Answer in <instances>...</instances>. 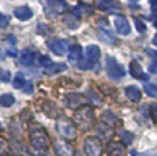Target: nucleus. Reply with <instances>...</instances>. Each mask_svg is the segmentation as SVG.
Wrapping results in <instances>:
<instances>
[{
  "instance_id": "0eeeda50",
  "label": "nucleus",
  "mask_w": 157,
  "mask_h": 156,
  "mask_svg": "<svg viewBox=\"0 0 157 156\" xmlns=\"http://www.w3.org/2000/svg\"><path fill=\"white\" fill-rule=\"evenodd\" d=\"M48 48L52 51L55 55L63 56L68 52V41L63 40V38H53L48 43Z\"/></svg>"
},
{
  "instance_id": "6ab92c4d",
  "label": "nucleus",
  "mask_w": 157,
  "mask_h": 156,
  "mask_svg": "<svg viewBox=\"0 0 157 156\" xmlns=\"http://www.w3.org/2000/svg\"><path fill=\"white\" fill-rule=\"evenodd\" d=\"M101 119L105 122L107 125H117L119 123V119H117V116L115 115V114H112L111 111H105L104 114H102V116H101Z\"/></svg>"
},
{
  "instance_id": "6e6552de",
  "label": "nucleus",
  "mask_w": 157,
  "mask_h": 156,
  "mask_svg": "<svg viewBox=\"0 0 157 156\" xmlns=\"http://www.w3.org/2000/svg\"><path fill=\"white\" fill-rule=\"evenodd\" d=\"M115 28H116L117 33L122 36H128L131 33V26H130L128 21L122 15L115 18Z\"/></svg>"
},
{
  "instance_id": "f3484780",
  "label": "nucleus",
  "mask_w": 157,
  "mask_h": 156,
  "mask_svg": "<svg viewBox=\"0 0 157 156\" xmlns=\"http://www.w3.org/2000/svg\"><path fill=\"white\" fill-rule=\"evenodd\" d=\"M130 73L137 80H147V76L142 71L141 66L137 62H131V64H130Z\"/></svg>"
},
{
  "instance_id": "2f4dec72",
  "label": "nucleus",
  "mask_w": 157,
  "mask_h": 156,
  "mask_svg": "<svg viewBox=\"0 0 157 156\" xmlns=\"http://www.w3.org/2000/svg\"><path fill=\"white\" fill-rule=\"evenodd\" d=\"M6 156H8V155H6Z\"/></svg>"
},
{
  "instance_id": "9d476101",
  "label": "nucleus",
  "mask_w": 157,
  "mask_h": 156,
  "mask_svg": "<svg viewBox=\"0 0 157 156\" xmlns=\"http://www.w3.org/2000/svg\"><path fill=\"white\" fill-rule=\"evenodd\" d=\"M97 36L102 43H105V44H113L115 43V36L108 26H98Z\"/></svg>"
},
{
  "instance_id": "dca6fc26",
  "label": "nucleus",
  "mask_w": 157,
  "mask_h": 156,
  "mask_svg": "<svg viewBox=\"0 0 157 156\" xmlns=\"http://www.w3.org/2000/svg\"><path fill=\"white\" fill-rule=\"evenodd\" d=\"M126 96L134 103H138L141 100V91L135 85H130L126 88Z\"/></svg>"
},
{
  "instance_id": "ddd939ff",
  "label": "nucleus",
  "mask_w": 157,
  "mask_h": 156,
  "mask_svg": "<svg viewBox=\"0 0 157 156\" xmlns=\"http://www.w3.org/2000/svg\"><path fill=\"white\" fill-rule=\"evenodd\" d=\"M107 151L109 156H126V148L120 142H109Z\"/></svg>"
},
{
  "instance_id": "f8f14e48",
  "label": "nucleus",
  "mask_w": 157,
  "mask_h": 156,
  "mask_svg": "<svg viewBox=\"0 0 157 156\" xmlns=\"http://www.w3.org/2000/svg\"><path fill=\"white\" fill-rule=\"evenodd\" d=\"M82 58H83L82 48L79 45H74L68 52V62L72 63V64H79Z\"/></svg>"
},
{
  "instance_id": "a211bd4d",
  "label": "nucleus",
  "mask_w": 157,
  "mask_h": 156,
  "mask_svg": "<svg viewBox=\"0 0 157 156\" xmlns=\"http://www.w3.org/2000/svg\"><path fill=\"white\" fill-rule=\"evenodd\" d=\"M66 68H67V66L63 64V63H51V64L45 68V73L51 76V74H57V73H60V71H64Z\"/></svg>"
},
{
  "instance_id": "4468645a",
  "label": "nucleus",
  "mask_w": 157,
  "mask_h": 156,
  "mask_svg": "<svg viewBox=\"0 0 157 156\" xmlns=\"http://www.w3.org/2000/svg\"><path fill=\"white\" fill-rule=\"evenodd\" d=\"M19 60L26 66H32L33 63L36 62V53L33 52L32 49H22L19 52Z\"/></svg>"
},
{
  "instance_id": "f257e3e1",
  "label": "nucleus",
  "mask_w": 157,
  "mask_h": 156,
  "mask_svg": "<svg viewBox=\"0 0 157 156\" xmlns=\"http://www.w3.org/2000/svg\"><path fill=\"white\" fill-rule=\"evenodd\" d=\"M74 122L82 130H89L94 122V114L90 107H81L74 112Z\"/></svg>"
},
{
  "instance_id": "c756f323",
  "label": "nucleus",
  "mask_w": 157,
  "mask_h": 156,
  "mask_svg": "<svg viewBox=\"0 0 157 156\" xmlns=\"http://www.w3.org/2000/svg\"><path fill=\"white\" fill-rule=\"evenodd\" d=\"M150 108H152V110H150V114H152V118L155 119V121H157V106L155 104V106H152Z\"/></svg>"
},
{
  "instance_id": "423d86ee",
  "label": "nucleus",
  "mask_w": 157,
  "mask_h": 156,
  "mask_svg": "<svg viewBox=\"0 0 157 156\" xmlns=\"http://www.w3.org/2000/svg\"><path fill=\"white\" fill-rule=\"evenodd\" d=\"M83 148H85L86 156H100L102 151L101 141L97 137H87L83 144Z\"/></svg>"
},
{
  "instance_id": "f03ea898",
  "label": "nucleus",
  "mask_w": 157,
  "mask_h": 156,
  "mask_svg": "<svg viewBox=\"0 0 157 156\" xmlns=\"http://www.w3.org/2000/svg\"><path fill=\"white\" fill-rule=\"evenodd\" d=\"M29 137H30V142L38 151H44L49 146V138L48 134L45 133V130L40 126H32L29 131Z\"/></svg>"
},
{
  "instance_id": "7ed1b4c3",
  "label": "nucleus",
  "mask_w": 157,
  "mask_h": 156,
  "mask_svg": "<svg viewBox=\"0 0 157 156\" xmlns=\"http://www.w3.org/2000/svg\"><path fill=\"white\" fill-rule=\"evenodd\" d=\"M83 55L85 56L82 58V60H81V63L78 66H79L81 70H90V68H93V66L98 62L101 51L97 45H87L85 48V53H83Z\"/></svg>"
},
{
  "instance_id": "412c9836",
  "label": "nucleus",
  "mask_w": 157,
  "mask_h": 156,
  "mask_svg": "<svg viewBox=\"0 0 157 156\" xmlns=\"http://www.w3.org/2000/svg\"><path fill=\"white\" fill-rule=\"evenodd\" d=\"M26 80H25V76H23V73H17V76L14 78V86L18 89H22L23 86H26Z\"/></svg>"
},
{
  "instance_id": "39448f33",
  "label": "nucleus",
  "mask_w": 157,
  "mask_h": 156,
  "mask_svg": "<svg viewBox=\"0 0 157 156\" xmlns=\"http://www.w3.org/2000/svg\"><path fill=\"white\" fill-rule=\"evenodd\" d=\"M107 73L112 80H122L124 77V68L116 62V59L112 56L107 58Z\"/></svg>"
},
{
  "instance_id": "393cba45",
  "label": "nucleus",
  "mask_w": 157,
  "mask_h": 156,
  "mask_svg": "<svg viewBox=\"0 0 157 156\" xmlns=\"http://www.w3.org/2000/svg\"><path fill=\"white\" fill-rule=\"evenodd\" d=\"M8 23H10V18L6 17L4 14L0 13V29H2V28H6V26H8Z\"/></svg>"
},
{
  "instance_id": "7c9ffc66",
  "label": "nucleus",
  "mask_w": 157,
  "mask_h": 156,
  "mask_svg": "<svg viewBox=\"0 0 157 156\" xmlns=\"http://www.w3.org/2000/svg\"><path fill=\"white\" fill-rule=\"evenodd\" d=\"M2 127H3V126H2V123H0V129H2Z\"/></svg>"
},
{
  "instance_id": "4be33fe9",
  "label": "nucleus",
  "mask_w": 157,
  "mask_h": 156,
  "mask_svg": "<svg viewBox=\"0 0 157 156\" xmlns=\"http://www.w3.org/2000/svg\"><path fill=\"white\" fill-rule=\"evenodd\" d=\"M144 89H145V92L150 96V97L157 96V86L155 85V84H146V85L144 86Z\"/></svg>"
},
{
  "instance_id": "a878e982",
  "label": "nucleus",
  "mask_w": 157,
  "mask_h": 156,
  "mask_svg": "<svg viewBox=\"0 0 157 156\" xmlns=\"http://www.w3.org/2000/svg\"><path fill=\"white\" fill-rule=\"evenodd\" d=\"M135 26H137V29H138V32H140V33H145V32H146V25H145L141 19H135Z\"/></svg>"
},
{
  "instance_id": "bb28decb",
  "label": "nucleus",
  "mask_w": 157,
  "mask_h": 156,
  "mask_svg": "<svg viewBox=\"0 0 157 156\" xmlns=\"http://www.w3.org/2000/svg\"><path fill=\"white\" fill-rule=\"evenodd\" d=\"M132 156H156V152L155 151H146V152H141L138 154L137 151H131Z\"/></svg>"
},
{
  "instance_id": "aec40b11",
  "label": "nucleus",
  "mask_w": 157,
  "mask_h": 156,
  "mask_svg": "<svg viewBox=\"0 0 157 156\" xmlns=\"http://www.w3.org/2000/svg\"><path fill=\"white\" fill-rule=\"evenodd\" d=\"M15 103V97L11 93H6L0 96V106L3 107H11Z\"/></svg>"
},
{
  "instance_id": "c85d7f7f",
  "label": "nucleus",
  "mask_w": 157,
  "mask_h": 156,
  "mask_svg": "<svg viewBox=\"0 0 157 156\" xmlns=\"http://www.w3.org/2000/svg\"><path fill=\"white\" fill-rule=\"evenodd\" d=\"M149 70H150V73H153V74H156V73H157V59H155V60L150 63Z\"/></svg>"
},
{
  "instance_id": "20e7f679",
  "label": "nucleus",
  "mask_w": 157,
  "mask_h": 156,
  "mask_svg": "<svg viewBox=\"0 0 157 156\" xmlns=\"http://www.w3.org/2000/svg\"><path fill=\"white\" fill-rule=\"evenodd\" d=\"M56 129L67 140H75V137H77V129H75L74 123L66 116H60L56 121Z\"/></svg>"
},
{
  "instance_id": "9b49d317",
  "label": "nucleus",
  "mask_w": 157,
  "mask_h": 156,
  "mask_svg": "<svg viewBox=\"0 0 157 156\" xmlns=\"http://www.w3.org/2000/svg\"><path fill=\"white\" fill-rule=\"evenodd\" d=\"M85 103V97H83L82 95H68V96H66V104H67L70 108L72 110H77L78 107H83L82 104Z\"/></svg>"
},
{
  "instance_id": "b1692460",
  "label": "nucleus",
  "mask_w": 157,
  "mask_h": 156,
  "mask_svg": "<svg viewBox=\"0 0 157 156\" xmlns=\"http://www.w3.org/2000/svg\"><path fill=\"white\" fill-rule=\"evenodd\" d=\"M38 63H40V66H43V67L47 68L48 66L52 63V60H51L48 56H40V58H38Z\"/></svg>"
},
{
  "instance_id": "5701e85b",
  "label": "nucleus",
  "mask_w": 157,
  "mask_h": 156,
  "mask_svg": "<svg viewBox=\"0 0 157 156\" xmlns=\"http://www.w3.org/2000/svg\"><path fill=\"white\" fill-rule=\"evenodd\" d=\"M119 134H120V138H122V141L124 144H130L132 141V134L131 133H128V131H126V130H120L119 131Z\"/></svg>"
},
{
  "instance_id": "1a4fd4ad",
  "label": "nucleus",
  "mask_w": 157,
  "mask_h": 156,
  "mask_svg": "<svg viewBox=\"0 0 157 156\" xmlns=\"http://www.w3.org/2000/svg\"><path fill=\"white\" fill-rule=\"evenodd\" d=\"M55 152L57 156H74L75 151L68 142L63 141H56L55 142Z\"/></svg>"
},
{
  "instance_id": "2eb2a0df",
  "label": "nucleus",
  "mask_w": 157,
  "mask_h": 156,
  "mask_svg": "<svg viewBox=\"0 0 157 156\" xmlns=\"http://www.w3.org/2000/svg\"><path fill=\"white\" fill-rule=\"evenodd\" d=\"M14 15L17 17L19 21H28L33 17V11L30 10L28 6H21V7L15 8Z\"/></svg>"
},
{
  "instance_id": "cd10ccee",
  "label": "nucleus",
  "mask_w": 157,
  "mask_h": 156,
  "mask_svg": "<svg viewBox=\"0 0 157 156\" xmlns=\"http://www.w3.org/2000/svg\"><path fill=\"white\" fill-rule=\"evenodd\" d=\"M0 81H10V71H4V70H0Z\"/></svg>"
}]
</instances>
